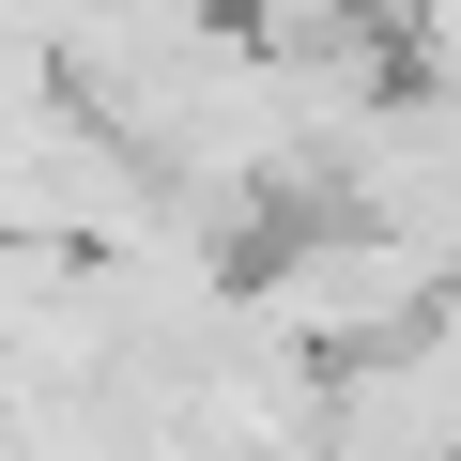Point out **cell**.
I'll return each instance as SVG.
<instances>
[{
  "label": "cell",
  "mask_w": 461,
  "mask_h": 461,
  "mask_svg": "<svg viewBox=\"0 0 461 461\" xmlns=\"http://www.w3.org/2000/svg\"><path fill=\"white\" fill-rule=\"evenodd\" d=\"M369 16H384V32H400V16H415V0H369Z\"/></svg>",
  "instance_id": "cell-2"
},
{
  "label": "cell",
  "mask_w": 461,
  "mask_h": 461,
  "mask_svg": "<svg viewBox=\"0 0 461 461\" xmlns=\"http://www.w3.org/2000/svg\"><path fill=\"white\" fill-rule=\"evenodd\" d=\"M446 293H461V277H446L430 247H400L384 215L323 200V215H293L277 247L247 262V339H277V354H308V369H369V354H400Z\"/></svg>",
  "instance_id": "cell-1"
}]
</instances>
